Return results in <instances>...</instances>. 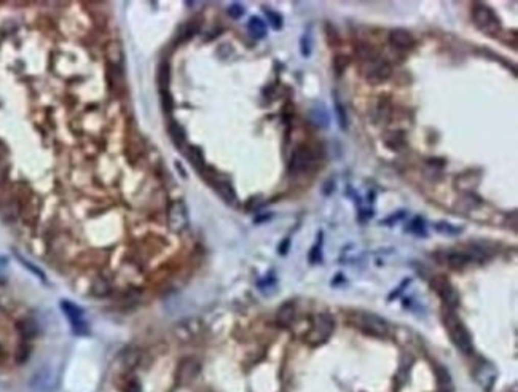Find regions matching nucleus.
<instances>
[{"instance_id":"473e14b6","label":"nucleus","mask_w":518,"mask_h":392,"mask_svg":"<svg viewBox=\"0 0 518 392\" xmlns=\"http://www.w3.org/2000/svg\"><path fill=\"white\" fill-rule=\"evenodd\" d=\"M8 174H10V164L7 160H0V188L8 185Z\"/></svg>"},{"instance_id":"37998d69","label":"nucleus","mask_w":518,"mask_h":392,"mask_svg":"<svg viewBox=\"0 0 518 392\" xmlns=\"http://www.w3.org/2000/svg\"><path fill=\"white\" fill-rule=\"evenodd\" d=\"M287 247H289V239H286V241H284V244H282L281 247H279V252H281V254H286Z\"/></svg>"},{"instance_id":"e433bc0d","label":"nucleus","mask_w":518,"mask_h":392,"mask_svg":"<svg viewBox=\"0 0 518 392\" xmlns=\"http://www.w3.org/2000/svg\"><path fill=\"white\" fill-rule=\"evenodd\" d=\"M18 258H19V261H21V263H22V265H24L26 268H28V270H31V271H32V273L35 274V276H38V278H40V279H42V281H45V274H43L42 271H40V270H38L37 266H34L32 263H29V261H28V260H24L22 257H18Z\"/></svg>"},{"instance_id":"f03ea898","label":"nucleus","mask_w":518,"mask_h":392,"mask_svg":"<svg viewBox=\"0 0 518 392\" xmlns=\"http://www.w3.org/2000/svg\"><path fill=\"white\" fill-rule=\"evenodd\" d=\"M443 322H445L446 332L451 338V341H453V345L462 352V354L470 356L474 352V343H472V336L467 330V327L462 324V321L453 311L445 312Z\"/></svg>"},{"instance_id":"72a5a7b5","label":"nucleus","mask_w":518,"mask_h":392,"mask_svg":"<svg viewBox=\"0 0 518 392\" xmlns=\"http://www.w3.org/2000/svg\"><path fill=\"white\" fill-rule=\"evenodd\" d=\"M311 46H313V43H311V35H310V32H308V34H304V35L301 37V40H300L301 55H303L304 58H308V56L311 55Z\"/></svg>"},{"instance_id":"f704fd0d","label":"nucleus","mask_w":518,"mask_h":392,"mask_svg":"<svg viewBox=\"0 0 518 392\" xmlns=\"http://www.w3.org/2000/svg\"><path fill=\"white\" fill-rule=\"evenodd\" d=\"M29 356H31V348H29V345H28V343H22V345L18 348V351H16V362H18V363H24L26 360L29 359Z\"/></svg>"},{"instance_id":"9d476101","label":"nucleus","mask_w":518,"mask_h":392,"mask_svg":"<svg viewBox=\"0 0 518 392\" xmlns=\"http://www.w3.org/2000/svg\"><path fill=\"white\" fill-rule=\"evenodd\" d=\"M335 322L328 314H317L313 321V329L310 333V341L313 343H324L328 336L334 333Z\"/></svg>"},{"instance_id":"a19ab883","label":"nucleus","mask_w":518,"mask_h":392,"mask_svg":"<svg viewBox=\"0 0 518 392\" xmlns=\"http://www.w3.org/2000/svg\"><path fill=\"white\" fill-rule=\"evenodd\" d=\"M310 261L311 263H317L321 261V246H314L311 252H310Z\"/></svg>"},{"instance_id":"423d86ee","label":"nucleus","mask_w":518,"mask_h":392,"mask_svg":"<svg viewBox=\"0 0 518 392\" xmlns=\"http://www.w3.org/2000/svg\"><path fill=\"white\" fill-rule=\"evenodd\" d=\"M316 166V155L308 145H298L290 158V171L308 173Z\"/></svg>"},{"instance_id":"20e7f679","label":"nucleus","mask_w":518,"mask_h":392,"mask_svg":"<svg viewBox=\"0 0 518 392\" xmlns=\"http://www.w3.org/2000/svg\"><path fill=\"white\" fill-rule=\"evenodd\" d=\"M356 322L359 325V329L362 332L376 336V338H384L389 333V325L388 322L381 319L376 314H370V312H359L356 314Z\"/></svg>"},{"instance_id":"f257e3e1","label":"nucleus","mask_w":518,"mask_h":392,"mask_svg":"<svg viewBox=\"0 0 518 392\" xmlns=\"http://www.w3.org/2000/svg\"><path fill=\"white\" fill-rule=\"evenodd\" d=\"M359 55L362 59V74L368 85H381L389 80L392 75L391 64L386 59L380 58L373 48L365 46Z\"/></svg>"},{"instance_id":"f8f14e48","label":"nucleus","mask_w":518,"mask_h":392,"mask_svg":"<svg viewBox=\"0 0 518 392\" xmlns=\"http://www.w3.org/2000/svg\"><path fill=\"white\" fill-rule=\"evenodd\" d=\"M199 370H201V365H199V362L196 359H185L179 363V369H177V380L180 383H190L193 381L195 378L198 376Z\"/></svg>"},{"instance_id":"cd10ccee","label":"nucleus","mask_w":518,"mask_h":392,"mask_svg":"<svg viewBox=\"0 0 518 392\" xmlns=\"http://www.w3.org/2000/svg\"><path fill=\"white\" fill-rule=\"evenodd\" d=\"M437 380H438V386H440L442 390L445 392H451L453 390V381H451V376L448 373V370L437 367Z\"/></svg>"},{"instance_id":"2eb2a0df","label":"nucleus","mask_w":518,"mask_h":392,"mask_svg":"<svg viewBox=\"0 0 518 392\" xmlns=\"http://www.w3.org/2000/svg\"><path fill=\"white\" fill-rule=\"evenodd\" d=\"M295 314H297L295 305L292 303V302H287V303H284L281 308L277 309V312H276V322L281 325V327H289L292 322L295 321Z\"/></svg>"},{"instance_id":"4c0bfd02","label":"nucleus","mask_w":518,"mask_h":392,"mask_svg":"<svg viewBox=\"0 0 518 392\" xmlns=\"http://www.w3.org/2000/svg\"><path fill=\"white\" fill-rule=\"evenodd\" d=\"M228 15L233 18V19H239L243 15H244V8L239 5V4H233L230 8H228Z\"/></svg>"},{"instance_id":"79ce46f5","label":"nucleus","mask_w":518,"mask_h":392,"mask_svg":"<svg viewBox=\"0 0 518 392\" xmlns=\"http://www.w3.org/2000/svg\"><path fill=\"white\" fill-rule=\"evenodd\" d=\"M7 156H8V149L5 143L0 140V160H7Z\"/></svg>"},{"instance_id":"6e6552de","label":"nucleus","mask_w":518,"mask_h":392,"mask_svg":"<svg viewBox=\"0 0 518 392\" xmlns=\"http://www.w3.org/2000/svg\"><path fill=\"white\" fill-rule=\"evenodd\" d=\"M61 309L64 311L65 317L69 319V322L72 325V330H74L75 335H88L89 333L88 324H86V321L83 317V311L80 309L75 303L67 302V300H62V302H61Z\"/></svg>"},{"instance_id":"412c9836","label":"nucleus","mask_w":518,"mask_h":392,"mask_svg":"<svg viewBox=\"0 0 518 392\" xmlns=\"http://www.w3.org/2000/svg\"><path fill=\"white\" fill-rule=\"evenodd\" d=\"M247 29L250 32V35L254 37V38H263L265 35H267V24L263 22V19L254 16V18H250L249 22H247Z\"/></svg>"},{"instance_id":"bb28decb","label":"nucleus","mask_w":518,"mask_h":392,"mask_svg":"<svg viewBox=\"0 0 518 392\" xmlns=\"http://www.w3.org/2000/svg\"><path fill=\"white\" fill-rule=\"evenodd\" d=\"M107 59L110 65H122L123 53H122V46H120L118 42H112L107 46Z\"/></svg>"},{"instance_id":"4be33fe9","label":"nucleus","mask_w":518,"mask_h":392,"mask_svg":"<svg viewBox=\"0 0 518 392\" xmlns=\"http://www.w3.org/2000/svg\"><path fill=\"white\" fill-rule=\"evenodd\" d=\"M18 332L22 338V341H29L37 333V325L31 319H24L18 322Z\"/></svg>"},{"instance_id":"1a4fd4ad","label":"nucleus","mask_w":518,"mask_h":392,"mask_svg":"<svg viewBox=\"0 0 518 392\" xmlns=\"http://www.w3.org/2000/svg\"><path fill=\"white\" fill-rule=\"evenodd\" d=\"M434 287H435V290L438 293V297L442 298V302L445 303V306L450 309V311H453L459 306V302H461V297L458 293V290L455 289V285L451 284L448 279L442 278V276H437L434 279Z\"/></svg>"},{"instance_id":"4468645a","label":"nucleus","mask_w":518,"mask_h":392,"mask_svg":"<svg viewBox=\"0 0 518 392\" xmlns=\"http://www.w3.org/2000/svg\"><path fill=\"white\" fill-rule=\"evenodd\" d=\"M120 360H122V369L125 373H131L132 370H134L136 367H139L140 362H142V352L136 348H131L128 351H125L122 357H120Z\"/></svg>"},{"instance_id":"7c9ffc66","label":"nucleus","mask_w":518,"mask_h":392,"mask_svg":"<svg viewBox=\"0 0 518 392\" xmlns=\"http://www.w3.org/2000/svg\"><path fill=\"white\" fill-rule=\"evenodd\" d=\"M159 96H161V107L164 110V113H171L174 110V99H172L169 89L159 91Z\"/></svg>"},{"instance_id":"9b49d317","label":"nucleus","mask_w":518,"mask_h":392,"mask_svg":"<svg viewBox=\"0 0 518 392\" xmlns=\"http://www.w3.org/2000/svg\"><path fill=\"white\" fill-rule=\"evenodd\" d=\"M209 182L214 185L216 191L222 196V200L228 204H234L236 203V191L233 188V185L230 184V180L223 179L220 176H210Z\"/></svg>"},{"instance_id":"0eeeda50","label":"nucleus","mask_w":518,"mask_h":392,"mask_svg":"<svg viewBox=\"0 0 518 392\" xmlns=\"http://www.w3.org/2000/svg\"><path fill=\"white\" fill-rule=\"evenodd\" d=\"M168 224H169V228L176 233H180L189 227V211L182 200H176L169 204Z\"/></svg>"},{"instance_id":"aec40b11","label":"nucleus","mask_w":518,"mask_h":392,"mask_svg":"<svg viewBox=\"0 0 518 392\" xmlns=\"http://www.w3.org/2000/svg\"><path fill=\"white\" fill-rule=\"evenodd\" d=\"M112 290V284L107 278H96L91 284V292L95 297H107Z\"/></svg>"},{"instance_id":"ea45409f","label":"nucleus","mask_w":518,"mask_h":392,"mask_svg":"<svg viewBox=\"0 0 518 392\" xmlns=\"http://www.w3.org/2000/svg\"><path fill=\"white\" fill-rule=\"evenodd\" d=\"M410 230L418 233V234H426V231H424V222H422V218H415L413 224H411Z\"/></svg>"},{"instance_id":"b1692460","label":"nucleus","mask_w":518,"mask_h":392,"mask_svg":"<svg viewBox=\"0 0 518 392\" xmlns=\"http://www.w3.org/2000/svg\"><path fill=\"white\" fill-rule=\"evenodd\" d=\"M310 120H311V123L314 125V126H317V128H327L328 126V113L325 112V109L324 107H321V109H319V107H314L311 112H310Z\"/></svg>"},{"instance_id":"c756f323","label":"nucleus","mask_w":518,"mask_h":392,"mask_svg":"<svg viewBox=\"0 0 518 392\" xmlns=\"http://www.w3.org/2000/svg\"><path fill=\"white\" fill-rule=\"evenodd\" d=\"M263 11H265V15H267V19H268V22L271 24V28H273V29L279 31V29L282 28V16L279 15V13H276V11L271 10V8H265Z\"/></svg>"},{"instance_id":"6ab92c4d","label":"nucleus","mask_w":518,"mask_h":392,"mask_svg":"<svg viewBox=\"0 0 518 392\" xmlns=\"http://www.w3.org/2000/svg\"><path fill=\"white\" fill-rule=\"evenodd\" d=\"M168 131H169V136H171L172 142H174L179 149H183L185 147V140H187V136H185L183 128L177 121H171Z\"/></svg>"},{"instance_id":"ddd939ff","label":"nucleus","mask_w":518,"mask_h":392,"mask_svg":"<svg viewBox=\"0 0 518 392\" xmlns=\"http://www.w3.org/2000/svg\"><path fill=\"white\" fill-rule=\"evenodd\" d=\"M389 42L392 46L398 48V50H408L415 45V37L413 34H411L410 31L407 29H402V28H397V29H392L391 34H389Z\"/></svg>"},{"instance_id":"5701e85b","label":"nucleus","mask_w":518,"mask_h":392,"mask_svg":"<svg viewBox=\"0 0 518 392\" xmlns=\"http://www.w3.org/2000/svg\"><path fill=\"white\" fill-rule=\"evenodd\" d=\"M107 77L109 83L113 89H122L123 86V74H122V65H110L107 67Z\"/></svg>"},{"instance_id":"39448f33","label":"nucleus","mask_w":518,"mask_h":392,"mask_svg":"<svg viewBox=\"0 0 518 392\" xmlns=\"http://www.w3.org/2000/svg\"><path fill=\"white\" fill-rule=\"evenodd\" d=\"M59 384V375L58 372L50 367V365H43L40 367L31 380V386L37 392H55Z\"/></svg>"},{"instance_id":"c85d7f7f","label":"nucleus","mask_w":518,"mask_h":392,"mask_svg":"<svg viewBox=\"0 0 518 392\" xmlns=\"http://www.w3.org/2000/svg\"><path fill=\"white\" fill-rule=\"evenodd\" d=\"M335 113H337V120H338V125L341 129H346L348 128V115H346V109H344V106L340 102L338 97H335Z\"/></svg>"},{"instance_id":"f3484780","label":"nucleus","mask_w":518,"mask_h":392,"mask_svg":"<svg viewBox=\"0 0 518 392\" xmlns=\"http://www.w3.org/2000/svg\"><path fill=\"white\" fill-rule=\"evenodd\" d=\"M187 156H189L190 163L193 164V167L196 169V171L206 174V160H204V155H203L201 149L190 145L187 149Z\"/></svg>"},{"instance_id":"c03bdc74","label":"nucleus","mask_w":518,"mask_h":392,"mask_svg":"<svg viewBox=\"0 0 518 392\" xmlns=\"http://www.w3.org/2000/svg\"><path fill=\"white\" fill-rule=\"evenodd\" d=\"M2 359H4V349H2V346H0V360Z\"/></svg>"},{"instance_id":"c9c22d12","label":"nucleus","mask_w":518,"mask_h":392,"mask_svg":"<svg viewBox=\"0 0 518 392\" xmlns=\"http://www.w3.org/2000/svg\"><path fill=\"white\" fill-rule=\"evenodd\" d=\"M125 392H142V386L137 378H129L125 381Z\"/></svg>"},{"instance_id":"a211bd4d","label":"nucleus","mask_w":518,"mask_h":392,"mask_svg":"<svg viewBox=\"0 0 518 392\" xmlns=\"http://www.w3.org/2000/svg\"><path fill=\"white\" fill-rule=\"evenodd\" d=\"M446 260H448V265L453 270L466 268L467 265H470V261H472V258L466 252H450Z\"/></svg>"},{"instance_id":"393cba45","label":"nucleus","mask_w":518,"mask_h":392,"mask_svg":"<svg viewBox=\"0 0 518 392\" xmlns=\"http://www.w3.org/2000/svg\"><path fill=\"white\" fill-rule=\"evenodd\" d=\"M169 80H171V67L169 62L163 61L159 64L158 67V85H159V91H164L169 86Z\"/></svg>"},{"instance_id":"2f4dec72","label":"nucleus","mask_w":518,"mask_h":392,"mask_svg":"<svg viewBox=\"0 0 518 392\" xmlns=\"http://www.w3.org/2000/svg\"><path fill=\"white\" fill-rule=\"evenodd\" d=\"M348 64H349V59L344 56V55L335 56V59H334V70H335V74L337 75H343L344 70L348 69Z\"/></svg>"},{"instance_id":"a878e982","label":"nucleus","mask_w":518,"mask_h":392,"mask_svg":"<svg viewBox=\"0 0 518 392\" xmlns=\"http://www.w3.org/2000/svg\"><path fill=\"white\" fill-rule=\"evenodd\" d=\"M142 153H144V145L137 137H132L129 142H126V156L131 161H136Z\"/></svg>"},{"instance_id":"7ed1b4c3","label":"nucleus","mask_w":518,"mask_h":392,"mask_svg":"<svg viewBox=\"0 0 518 392\" xmlns=\"http://www.w3.org/2000/svg\"><path fill=\"white\" fill-rule=\"evenodd\" d=\"M472 19L478 31H482L486 35L495 37L501 32V21L496 16V13L485 4H474L472 7Z\"/></svg>"},{"instance_id":"58836bf2","label":"nucleus","mask_w":518,"mask_h":392,"mask_svg":"<svg viewBox=\"0 0 518 392\" xmlns=\"http://www.w3.org/2000/svg\"><path fill=\"white\" fill-rule=\"evenodd\" d=\"M437 231H442V233H446V234H455V233H458V231H461V230H458V228H451V225L450 224H445V222H440V224H437Z\"/></svg>"},{"instance_id":"dca6fc26","label":"nucleus","mask_w":518,"mask_h":392,"mask_svg":"<svg viewBox=\"0 0 518 392\" xmlns=\"http://www.w3.org/2000/svg\"><path fill=\"white\" fill-rule=\"evenodd\" d=\"M176 336L179 339H182V341H189V339L195 338L199 332V325L196 321H187V322H182L180 325L176 327Z\"/></svg>"}]
</instances>
